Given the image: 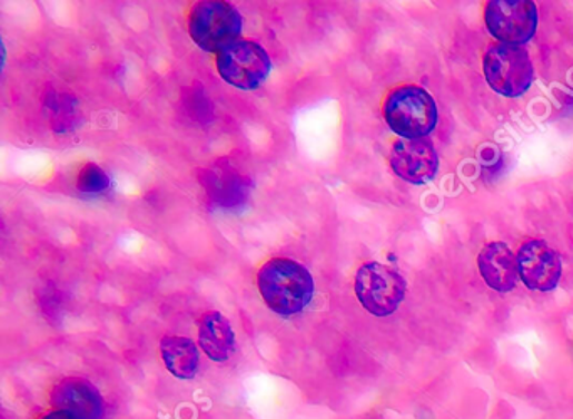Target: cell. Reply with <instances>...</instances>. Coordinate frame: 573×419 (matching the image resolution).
Returning a JSON list of instances; mask_svg holds the SVG:
<instances>
[{"label": "cell", "instance_id": "obj_1", "mask_svg": "<svg viewBox=\"0 0 573 419\" xmlns=\"http://www.w3.org/2000/svg\"><path fill=\"white\" fill-rule=\"evenodd\" d=\"M258 289L269 310L283 316L302 313L315 296L312 273L295 260L273 259L258 272Z\"/></svg>", "mask_w": 573, "mask_h": 419}, {"label": "cell", "instance_id": "obj_2", "mask_svg": "<svg viewBox=\"0 0 573 419\" xmlns=\"http://www.w3.org/2000/svg\"><path fill=\"white\" fill-rule=\"evenodd\" d=\"M384 118L404 140L426 138L436 128L437 107L429 91L414 85L398 87L384 104Z\"/></svg>", "mask_w": 573, "mask_h": 419}, {"label": "cell", "instance_id": "obj_3", "mask_svg": "<svg viewBox=\"0 0 573 419\" xmlns=\"http://www.w3.org/2000/svg\"><path fill=\"white\" fill-rule=\"evenodd\" d=\"M484 76L491 90L506 98H518L535 79L532 58L523 46L493 45L484 55Z\"/></svg>", "mask_w": 573, "mask_h": 419}, {"label": "cell", "instance_id": "obj_4", "mask_svg": "<svg viewBox=\"0 0 573 419\" xmlns=\"http://www.w3.org/2000/svg\"><path fill=\"white\" fill-rule=\"evenodd\" d=\"M189 32L200 49L219 55L227 46L239 41L243 16L233 4L220 0H204L197 2L190 11Z\"/></svg>", "mask_w": 573, "mask_h": 419}, {"label": "cell", "instance_id": "obj_5", "mask_svg": "<svg viewBox=\"0 0 573 419\" xmlns=\"http://www.w3.org/2000/svg\"><path fill=\"white\" fill-rule=\"evenodd\" d=\"M407 283L397 270L382 263H365L355 276V293L365 310L375 316H388L404 302Z\"/></svg>", "mask_w": 573, "mask_h": 419}, {"label": "cell", "instance_id": "obj_6", "mask_svg": "<svg viewBox=\"0 0 573 419\" xmlns=\"http://www.w3.org/2000/svg\"><path fill=\"white\" fill-rule=\"evenodd\" d=\"M217 71L224 81L244 91L258 90L271 72V58L255 41H237L217 55Z\"/></svg>", "mask_w": 573, "mask_h": 419}, {"label": "cell", "instance_id": "obj_7", "mask_svg": "<svg viewBox=\"0 0 573 419\" xmlns=\"http://www.w3.org/2000/svg\"><path fill=\"white\" fill-rule=\"evenodd\" d=\"M484 19L490 35L502 45L522 46L535 36L539 11L532 0H493Z\"/></svg>", "mask_w": 573, "mask_h": 419}, {"label": "cell", "instance_id": "obj_8", "mask_svg": "<svg viewBox=\"0 0 573 419\" xmlns=\"http://www.w3.org/2000/svg\"><path fill=\"white\" fill-rule=\"evenodd\" d=\"M520 280L526 289L535 292H550L559 285L562 276V260L559 253L543 240L526 241L520 246L518 255Z\"/></svg>", "mask_w": 573, "mask_h": 419}, {"label": "cell", "instance_id": "obj_9", "mask_svg": "<svg viewBox=\"0 0 573 419\" xmlns=\"http://www.w3.org/2000/svg\"><path fill=\"white\" fill-rule=\"evenodd\" d=\"M392 170L405 183H429L439 170V157L436 147L429 138H416V140L395 142L391 154Z\"/></svg>", "mask_w": 573, "mask_h": 419}, {"label": "cell", "instance_id": "obj_10", "mask_svg": "<svg viewBox=\"0 0 573 419\" xmlns=\"http://www.w3.org/2000/svg\"><path fill=\"white\" fill-rule=\"evenodd\" d=\"M51 406L83 419H103L107 415L105 399L93 382L85 378H66L51 391Z\"/></svg>", "mask_w": 573, "mask_h": 419}, {"label": "cell", "instance_id": "obj_11", "mask_svg": "<svg viewBox=\"0 0 573 419\" xmlns=\"http://www.w3.org/2000/svg\"><path fill=\"white\" fill-rule=\"evenodd\" d=\"M199 183L209 199L216 206L226 207V210L239 207L248 199L251 191V181L224 162H219L210 169H200Z\"/></svg>", "mask_w": 573, "mask_h": 419}, {"label": "cell", "instance_id": "obj_12", "mask_svg": "<svg viewBox=\"0 0 573 419\" xmlns=\"http://www.w3.org/2000/svg\"><path fill=\"white\" fill-rule=\"evenodd\" d=\"M477 269L490 289L508 293L518 283V263L508 244L502 241L486 244L477 256Z\"/></svg>", "mask_w": 573, "mask_h": 419}, {"label": "cell", "instance_id": "obj_13", "mask_svg": "<svg viewBox=\"0 0 573 419\" xmlns=\"http://www.w3.org/2000/svg\"><path fill=\"white\" fill-rule=\"evenodd\" d=\"M199 344L210 361H229L236 349V335L233 325L223 313L207 312L200 316Z\"/></svg>", "mask_w": 573, "mask_h": 419}, {"label": "cell", "instance_id": "obj_14", "mask_svg": "<svg viewBox=\"0 0 573 419\" xmlns=\"http://www.w3.org/2000/svg\"><path fill=\"white\" fill-rule=\"evenodd\" d=\"M161 359L170 374L179 379H192L199 369V349L190 339L166 335L160 341Z\"/></svg>", "mask_w": 573, "mask_h": 419}, {"label": "cell", "instance_id": "obj_15", "mask_svg": "<svg viewBox=\"0 0 573 419\" xmlns=\"http://www.w3.org/2000/svg\"><path fill=\"white\" fill-rule=\"evenodd\" d=\"M76 187H78L79 193L83 194L105 193L110 187V177L101 169L100 165L88 162L79 170Z\"/></svg>", "mask_w": 573, "mask_h": 419}, {"label": "cell", "instance_id": "obj_16", "mask_svg": "<svg viewBox=\"0 0 573 419\" xmlns=\"http://www.w3.org/2000/svg\"><path fill=\"white\" fill-rule=\"evenodd\" d=\"M206 94L204 91L186 90L184 94V101H186L187 111L192 115L194 120L207 121L213 120L214 110L213 107H200V101L206 100Z\"/></svg>", "mask_w": 573, "mask_h": 419}, {"label": "cell", "instance_id": "obj_17", "mask_svg": "<svg viewBox=\"0 0 573 419\" xmlns=\"http://www.w3.org/2000/svg\"><path fill=\"white\" fill-rule=\"evenodd\" d=\"M41 419H83L79 418L75 412L69 411H59V409H55V411L48 412V415L42 416Z\"/></svg>", "mask_w": 573, "mask_h": 419}]
</instances>
